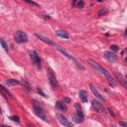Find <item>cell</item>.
I'll use <instances>...</instances> for the list:
<instances>
[{"label":"cell","instance_id":"obj_1","mask_svg":"<svg viewBox=\"0 0 127 127\" xmlns=\"http://www.w3.org/2000/svg\"><path fill=\"white\" fill-rule=\"evenodd\" d=\"M87 62L89 64L91 65L96 70H97L99 73L104 76L108 80L109 82L111 85L113 86H116L118 85L116 81L114 80V79L112 77L108 71L106 70L103 67L98 64L92 59H88Z\"/></svg>","mask_w":127,"mask_h":127},{"label":"cell","instance_id":"obj_2","mask_svg":"<svg viewBox=\"0 0 127 127\" xmlns=\"http://www.w3.org/2000/svg\"><path fill=\"white\" fill-rule=\"evenodd\" d=\"M74 107L76 109V113L72 116V120L76 123H81L84 121V116L81 105L79 103H76L74 104Z\"/></svg>","mask_w":127,"mask_h":127},{"label":"cell","instance_id":"obj_3","mask_svg":"<svg viewBox=\"0 0 127 127\" xmlns=\"http://www.w3.org/2000/svg\"><path fill=\"white\" fill-rule=\"evenodd\" d=\"M13 38L15 42L18 44L25 43L28 41L27 34L22 30L16 31L13 35Z\"/></svg>","mask_w":127,"mask_h":127},{"label":"cell","instance_id":"obj_4","mask_svg":"<svg viewBox=\"0 0 127 127\" xmlns=\"http://www.w3.org/2000/svg\"><path fill=\"white\" fill-rule=\"evenodd\" d=\"M47 76L51 87L54 89L57 88L58 86V82L54 70L50 67L47 69Z\"/></svg>","mask_w":127,"mask_h":127},{"label":"cell","instance_id":"obj_5","mask_svg":"<svg viewBox=\"0 0 127 127\" xmlns=\"http://www.w3.org/2000/svg\"><path fill=\"white\" fill-rule=\"evenodd\" d=\"M57 50L60 52L61 53H62L63 54H64L66 57H67L68 59H69V60H71L73 61V62L76 65V66L79 68L80 69H81V70H85V67L81 64H80L74 57H73L72 55L69 54L67 52H66L64 50L62 49L61 48H60V47H57Z\"/></svg>","mask_w":127,"mask_h":127},{"label":"cell","instance_id":"obj_6","mask_svg":"<svg viewBox=\"0 0 127 127\" xmlns=\"http://www.w3.org/2000/svg\"><path fill=\"white\" fill-rule=\"evenodd\" d=\"M32 109L34 114L39 118L43 121H46L47 118L43 109L37 105L34 104L32 106Z\"/></svg>","mask_w":127,"mask_h":127},{"label":"cell","instance_id":"obj_7","mask_svg":"<svg viewBox=\"0 0 127 127\" xmlns=\"http://www.w3.org/2000/svg\"><path fill=\"white\" fill-rule=\"evenodd\" d=\"M29 55L34 64L39 69H41L42 68V60L39 57L37 52L35 51H32L29 53Z\"/></svg>","mask_w":127,"mask_h":127},{"label":"cell","instance_id":"obj_8","mask_svg":"<svg viewBox=\"0 0 127 127\" xmlns=\"http://www.w3.org/2000/svg\"><path fill=\"white\" fill-rule=\"evenodd\" d=\"M55 117L57 120L63 125L65 127H73V125L64 116L60 113H57Z\"/></svg>","mask_w":127,"mask_h":127},{"label":"cell","instance_id":"obj_9","mask_svg":"<svg viewBox=\"0 0 127 127\" xmlns=\"http://www.w3.org/2000/svg\"><path fill=\"white\" fill-rule=\"evenodd\" d=\"M91 105L94 111L99 114H104L105 113V109L104 106L98 101L93 100L91 101Z\"/></svg>","mask_w":127,"mask_h":127},{"label":"cell","instance_id":"obj_10","mask_svg":"<svg viewBox=\"0 0 127 127\" xmlns=\"http://www.w3.org/2000/svg\"><path fill=\"white\" fill-rule=\"evenodd\" d=\"M104 55L106 59L110 62H114L118 59V56L115 53L109 51H105Z\"/></svg>","mask_w":127,"mask_h":127},{"label":"cell","instance_id":"obj_11","mask_svg":"<svg viewBox=\"0 0 127 127\" xmlns=\"http://www.w3.org/2000/svg\"><path fill=\"white\" fill-rule=\"evenodd\" d=\"M55 107L56 108L63 113H65L67 111L68 109L65 104L61 100H58L56 102Z\"/></svg>","mask_w":127,"mask_h":127},{"label":"cell","instance_id":"obj_12","mask_svg":"<svg viewBox=\"0 0 127 127\" xmlns=\"http://www.w3.org/2000/svg\"><path fill=\"white\" fill-rule=\"evenodd\" d=\"M89 87L90 88L91 90V91L92 92V93H93V94L99 100L102 101H105V99L103 97V96L99 92V91H98V90L97 89V88L92 84H89Z\"/></svg>","mask_w":127,"mask_h":127},{"label":"cell","instance_id":"obj_13","mask_svg":"<svg viewBox=\"0 0 127 127\" xmlns=\"http://www.w3.org/2000/svg\"><path fill=\"white\" fill-rule=\"evenodd\" d=\"M3 83L5 85L8 86H15V85H22V83L21 81L14 78H10V79H6L3 81Z\"/></svg>","mask_w":127,"mask_h":127},{"label":"cell","instance_id":"obj_14","mask_svg":"<svg viewBox=\"0 0 127 127\" xmlns=\"http://www.w3.org/2000/svg\"><path fill=\"white\" fill-rule=\"evenodd\" d=\"M35 36L38 38L39 40L42 41L43 42L48 44H49V45H53V46H56V44L53 42L52 41V40H51L49 38L46 37H45L42 35H40V34H35Z\"/></svg>","mask_w":127,"mask_h":127},{"label":"cell","instance_id":"obj_15","mask_svg":"<svg viewBox=\"0 0 127 127\" xmlns=\"http://www.w3.org/2000/svg\"><path fill=\"white\" fill-rule=\"evenodd\" d=\"M113 74L115 75V76L116 77L117 79L119 81V82L121 83V84H122L125 88H127V82H126V81L125 80V79L122 76V75L116 71H114Z\"/></svg>","mask_w":127,"mask_h":127},{"label":"cell","instance_id":"obj_16","mask_svg":"<svg viewBox=\"0 0 127 127\" xmlns=\"http://www.w3.org/2000/svg\"><path fill=\"white\" fill-rule=\"evenodd\" d=\"M79 97L83 103L88 102V96L87 93L86 91L83 90H81L79 91Z\"/></svg>","mask_w":127,"mask_h":127},{"label":"cell","instance_id":"obj_17","mask_svg":"<svg viewBox=\"0 0 127 127\" xmlns=\"http://www.w3.org/2000/svg\"><path fill=\"white\" fill-rule=\"evenodd\" d=\"M56 34H57V36H58L59 37H60L62 38L66 39H68L69 37V34L66 31L64 30H58L56 32Z\"/></svg>","mask_w":127,"mask_h":127},{"label":"cell","instance_id":"obj_18","mask_svg":"<svg viewBox=\"0 0 127 127\" xmlns=\"http://www.w3.org/2000/svg\"><path fill=\"white\" fill-rule=\"evenodd\" d=\"M108 12H109L108 10L106 8L104 7V8H102L101 9H100V10L98 11V15H99V16H102V15H105L108 14Z\"/></svg>","mask_w":127,"mask_h":127},{"label":"cell","instance_id":"obj_19","mask_svg":"<svg viewBox=\"0 0 127 127\" xmlns=\"http://www.w3.org/2000/svg\"><path fill=\"white\" fill-rule=\"evenodd\" d=\"M0 44L2 46V47L3 48V49L4 50V51H5L6 53H8V46L6 44V43H5V42L2 39H0Z\"/></svg>","mask_w":127,"mask_h":127},{"label":"cell","instance_id":"obj_20","mask_svg":"<svg viewBox=\"0 0 127 127\" xmlns=\"http://www.w3.org/2000/svg\"><path fill=\"white\" fill-rule=\"evenodd\" d=\"M9 120L11 121H12L14 122L17 123H20V119L19 118V117L18 116L16 115H14V116H12L10 117H8Z\"/></svg>","mask_w":127,"mask_h":127},{"label":"cell","instance_id":"obj_21","mask_svg":"<svg viewBox=\"0 0 127 127\" xmlns=\"http://www.w3.org/2000/svg\"><path fill=\"white\" fill-rule=\"evenodd\" d=\"M37 91L39 95H41L42 96L44 97H46V94L45 93V92L43 91V90H42L41 88H40V87L37 88Z\"/></svg>","mask_w":127,"mask_h":127},{"label":"cell","instance_id":"obj_22","mask_svg":"<svg viewBox=\"0 0 127 127\" xmlns=\"http://www.w3.org/2000/svg\"><path fill=\"white\" fill-rule=\"evenodd\" d=\"M1 89L2 90H3L4 92H5L8 94V95L9 96H10V97H12V94H11V93H10L5 87L3 86L2 85H1Z\"/></svg>","mask_w":127,"mask_h":127},{"label":"cell","instance_id":"obj_23","mask_svg":"<svg viewBox=\"0 0 127 127\" xmlns=\"http://www.w3.org/2000/svg\"><path fill=\"white\" fill-rule=\"evenodd\" d=\"M25 1L27 2V3H29L30 4L36 6L37 7H40V5L38 3H37L36 2H35L33 1H31V0H25Z\"/></svg>","mask_w":127,"mask_h":127},{"label":"cell","instance_id":"obj_24","mask_svg":"<svg viewBox=\"0 0 127 127\" xmlns=\"http://www.w3.org/2000/svg\"><path fill=\"white\" fill-rule=\"evenodd\" d=\"M76 4V6L79 8H82L84 6V2L82 0H79Z\"/></svg>","mask_w":127,"mask_h":127},{"label":"cell","instance_id":"obj_25","mask_svg":"<svg viewBox=\"0 0 127 127\" xmlns=\"http://www.w3.org/2000/svg\"><path fill=\"white\" fill-rule=\"evenodd\" d=\"M108 110L109 111V113H110V115L113 118H116V115H115V114L114 113V111H113V110L110 108L109 107H108Z\"/></svg>","mask_w":127,"mask_h":127},{"label":"cell","instance_id":"obj_26","mask_svg":"<svg viewBox=\"0 0 127 127\" xmlns=\"http://www.w3.org/2000/svg\"><path fill=\"white\" fill-rule=\"evenodd\" d=\"M110 48L112 50H113V51H115V52L118 51L119 49V47L117 45H112L110 47Z\"/></svg>","mask_w":127,"mask_h":127},{"label":"cell","instance_id":"obj_27","mask_svg":"<svg viewBox=\"0 0 127 127\" xmlns=\"http://www.w3.org/2000/svg\"><path fill=\"white\" fill-rule=\"evenodd\" d=\"M64 101H65L66 103H67V104H69V103L71 102V99H70V98H69V97H66V96L64 97Z\"/></svg>","mask_w":127,"mask_h":127},{"label":"cell","instance_id":"obj_28","mask_svg":"<svg viewBox=\"0 0 127 127\" xmlns=\"http://www.w3.org/2000/svg\"><path fill=\"white\" fill-rule=\"evenodd\" d=\"M120 124L122 127H127V123L125 121H120Z\"/></svg>","mask_w":127,"mask_h":127},{"label":"cell","instance_id":"obj_29","mask_svg":"<svg viewBox=\"0 0 127 127\" xmlns=\"http://www.w3.org/2000/svg\"><path fill=\"white\" fill-rule=\"evenodd\" d=\"M126 33H127V29H125V31L124 35H125V37H127V34H126Z\"/></svg>","mask_w":127,"mask_h":127},{"label":"cell","instance_id":"obj_30","mask_svg":"<svg viewBox=\"0 0 127 127\" xmlns=\"http://www.w3.org/2000/svg\"><path fill=\"white\" fill-rule=\"evenodd\" d=\"M124 51H122V52H121V53L122 55H124Z\"/></svg>","mask_w":127,"mask_h":127}]
</instances>
